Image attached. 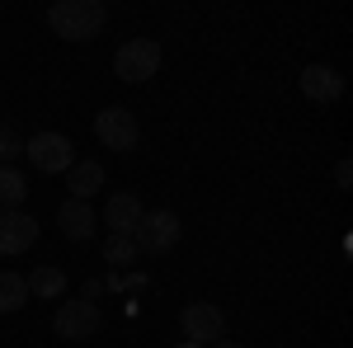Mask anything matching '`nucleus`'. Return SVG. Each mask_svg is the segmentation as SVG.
<instances>
[{
    "label": "nucleus",
    "mask_w": 353,
    "mask_h": 348,
    "mask_svg": "<svg viewBox=\"0 0 353 348\" xmlns=\"http://www.w3.org/2000/svg\"><path fill=\"white\" fill-rule=\"evenodd\" d=\"M109 19V10L99 5V0H57L52 10H48V24H52L57 38H66V43H85V38H94L99 28Z\"/></svg>",
    "instance_id": "nucleus-1"
},
{
    "label": "nucleus",
    "mask_w": 353,
    "mask_h": 348,
    "mask_svg": "<svg viewBox=\"0 0 353 348\" xmlns=\"http://www.w3.org/2000/svg\"><path fill=\"white\" fill-rule=\"evenodd\" d=\"M161 71V43L156 38H128L118 52H113V76L128 85H141Z\"/></svg>",
    "instance_id": "nucleus-2"
},
{
    "label": "nucleus",
    "mask_w": 353,
    "mask_h": 348,
    "mask_svg": "<svg viewBox=\"0 0 353 348\" xmlns=\"http://www.w3.org/2000/svg\"><path fill=\"white\" fill-rule=\"evenodd\" d=\"M24 156L38 174H61V170L76 165V146H71V136H61V132H38L24 141Z\"/></svg>",
    "instance_id": "nucleus-3"
},
{
    "label": "nucleus",
    "mask_w": 353,
    "mask_h": 348,
    "mask_svg": "<svg viewBox=\"0 0 353 348\" xmlns=\"http://www.w3.org/2000/svg\"><path fill=\"white\" fill-rule=\"evenodd\" d=\"M132 245L141 254H170L179 245V216L165 212V207L141 212V221H137V231H132Z\"/></svg>",
    "instance_id": "nucleus-4"
},
{
    "label": "nucleus",
    "mask_w": 353,
    "mask_h": 348,
    "mask_svg": "<svg viewBox=\"0 0 353 348\" xmlns=\"http://www.w3.org/2000/svg\"><path fill=\"white\" fill-rule=\"evenodd\" d=\"M179 325H184L189 344L212 348L217 339H226V316H221V311L212 306V301H193V306H184V316H179Z\"/></svg>",
    "instance_id": "nucleus-5"
},
{
    "label": "nucleus",
    "mask_w": 353,
    "mask_h": 348,
    "mask_svg": "<svg viewBox=\"0 0 353 348\" xmlns=\"http://www.w3.org/2000/svg\"><path fill=\"white\" fill-rule=\"evenodd\" d=\"M94 136L109 146V151H137V113L128 108H104L99 118H94Z\"/></svg>",
    "instance_id": "nucleus-6"
},
{
    "label": "nucleus",
    "mask_w": 353,
    "mask_h": 348,
    "mask_svg": "<svg viewBox=\"0 0 353 348\" xmlns=\"http://www.w3.org/2000/svg\"><path fill=\"white\" fill-rule=\"evenodd\" d=\"M57 334L61 339H71V344H81V339H94V329H99V306L94 301H61V311H57Z\"/></svg>",
    "instance_id": "nucleus-7"
},
{
    "label": "nucleus",
    "mask_w": 353,
    "mask_h": 348,
    "mask_svg": "<svg viewBox=\"0 0 353 348\" xmlns=\"http://www.w3.org/2000/svg\"><path fill=\"white\" fill-rule=\"evenodd\" d=\"M297 85H301V94L316 99V104H334V99L344 94V76H339L334 66H306L297 76Z\"/></svg>",
    "instance_id": "nucleus-8"
},
{
    "label": "nucleus",
    "mask_w": 353,
    "mask_h": 348,
    "mask_svg": "<svg viewBox=\"0 0 353 348\" xmlns=\"http://www.w3.org/2000/svg\"><path fill=\"white\" fill-rule=\"evenodd\" d=\"M38 240V221L28 212H0V254H24Z\"/></svg>",
    "instance_id": "nucleus-9"
},
{
    "label": "nucleus",
    "mask_w": 353,
    "mask_h": 348,
    "mask_svg": "<svg viewBox=\"0 0 353 348\" xmlns=\"http://www.w3.org/2000/svg\"><path fill=\"white\" fill-rule=\"evenodd\" d=\"M141 212H146V207L137 203V193H113L109 203H104V226H109L113 236H132Z\"/></svg>",
    "instance_id": "nucleus-10"
},
{
    "label": "nucleus",
    "mask_w": 353,
    "mask_h": 348,
    "mask_svg": "<svg viewBox=\"0 0 353 348\" xmlns=\"http://www.w3.org/2000/svg\"><path fill=\"white\" fill-rule=\"evenodd\" d=\"M57 226H61V236H66V240H90V236H94V226H99V221H94V212H90V203H76V198H66V203H61V207H57Z\"/></svg>",
    "instance_id": "nucleus-11"
},
{
    "label": "nucleus",
    "mask_w": 353,
    "mask_h": 348,
    "mask_svg": "<svg viewBox=\"0 0 353 348\" xmlns=\"http://www.w3.org/2000/svg\"><path fill=\"white\" fill-rule=\"evenodd\" d=\"M66 188H71L76 203H90V198L104 188V165L99 161H76L71 170H66Z\"/></svg>",
    "instance_id": "nucleus-12"
},
{
    "label": "nucleus",
    "mask_w": 353,
    "mask_h": 348,
    "mask_svg": "<svg viewBox=\"0 0 353 348\" xmlns=\"http://www.w3.org/2000/svg\"><path fill=\"white\" fill-rule=\"evenodd\" d=\"M24 301H28V278L10 273V268H0V316L24 311Z\"/></svg>",
    "instance_id": "nucleus-13"
},
{
    "label": "nucleus",
    "mask_w": 353,
    "mask_h": 348,
    "mask_svg": "<svg viewBox=\"0 0 353 348\" xmlns=\"http://www.w3.org/2000/svg\"><path fill=\"white\" fill-rule=\"evenodd\" d=\"M24 193H28L24 174L14 165H0V212H19L24 207Z\"/></svg>",
    "instance_id": "nucleus-14"
},
{
    "label": "nucleus",
    "mask_w": 353,
    "mask_h": 348,
    "mask_svg": "<svg viewBox=\"0 0 353 348\" xmlns=\"http://www.w3.org/2000/svg\"><path fill=\"white\" fill-rule=\"evenodd\" d=\"M61 292H66V273H61L57 264L33 268V278H28V296H48V301H57Z\"/></svg>",
    "instance_id": "nucleus-15"
},
{
    "label": "nucleus",
    "mask_w": 353,
    "mask_h": 348,
    "mask_svg": "<svg viewBox=\"0 0 353 348\" xmlns=\"http://www.w3.org/2000/svg\"><path fill=\"white\" fill-rule=\"evenodd\" d=\"M104 259H109L113 268L137 264V245H132V236H109V240H104Z\"/></svg>",
    "instance_id": "nucleus-16"
},
{
    "label": "nucleus",
    "mask_w": 353,
    "mask_h": 348,
    "mask_svg": "<svg viewBox=\"0 0 353 348\" xmlns=\"http://www.w3.org/2000/svg\"><path fill=\"white\" fill-rule=\"evenodd\" d=\"M14 156H24V141H19L14 127H5V123H0V165H10Z\"/></svg>",
    "instance_id": "nucleus-17"
},
{
    "label": "nucleus",
    "mask_w": 353,
    "mask_h": 348,
    "mask_svg": "<svg viewBox=\"0 0 353 348\" xmlns=\"http://www.w3.org/2000/svg\"><path fill=\"white\" fill-rule=\"evenodd\" d=\"M334 184H339V188L353 184V165H349V161H339V170H334Z\"/></svg>",
    "instance_id": "nucleus-18"
},
{
    "label": "nucleus",
    "mask_w": 353,
    "mask_h": 348,
    "mask_svg": "<svg viewBox=\"0 0 353 348\" xmlns=\"http://www.w3.org/2000/svg\"><path fill=\"white\" fill-rule=\"evenodd\" d=\"M99 292H104V283H99V278H90V283H85V301H99Z\"/></svg>",
    "instance_id": "nucleus-19"
},
{
    "label": "nucleus",
    "mask_w": 353,
    "mask_h": 348,
    "mask_svg": "<svg viewBox=\"0 0 353 348\" xmlns=\"http://www.w3.org/2000/svg\"><path fill=\"white\" fill-rule=\"evenodd\" d=\"M212 348H245V344H236V339H217Z\"/></svg>",
    "instance_id": "nucleus-20"
},
{
    "label": "nucleus",
    "mask_w": 353,
    "mask_h": 348,
    "mask_svg": "<svg viewBox=\"0 0 353 348\" xmlns=\"http://www.w3.org/2000/svg\"><path fill=\"white\" fill-rule=\"evenodd\" d=\"M174 348H203V344H189V339H184V344H174Z\"/></svg>",
    "instance_id": "nucleus-21"
}]
</instances>
